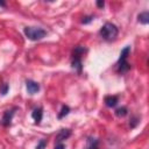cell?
Instances as JSON below:
<instances>
[{"label":"cell","instance_id":"1","mask_svg":"<svg viewBox=\"0 0 149 149\" xmlns=\"http://www.w3.org/2000/svg\"><path fill=\"white\" fill-rule=\"evenodd\" d=\"M118 33H119V30H118L116 26L113 24V23H111V22H106V23L101 27V29H100V35H101V37H102L104 40L108 41V42L114 41V40L116 38V36H118Z\"/></svg>","mask_w":149,"mask_h":149},{"label":"cell","instance_id":"2","mask_svg":"<svg viewBox=\"0 0 149 149\" xmlns=\"http://www.w3.org/2000/svg\"><path fill=\"white\" fill-rule=\"evenodd\" d=\"M24 35H26V37H28L31 41H38L47 35V31L38 27H26Z\"/></svg>","mask_w":149,"mask_h":149},{"label":"cell","instance_id":"3","mask_svg":"<svg viewBox=\"0 0 149 149\" xmlns=\"http://www.w3.org/2000/svg\"><path fill=\"white\" fill-rule=\"evenodd\" d=\"M14 116V109H8V111H5L3 112V115H2V119H1V123L2 126L7 127L10 125V121Z\"/></svg>","mask_w":149,"mask_h":149},{"label":"cell","instance_id":"4","mask_svg":"<svg viewBox=\"0 0 149 149\" xmlns=\"http://www.w3.org/2000/svg\"><path fill=\"white\" fill-rule=\"evenodd\" d=\"M26 86H27V91H28L29 94H35V93H37L38 90H40V85H38L36 81L30 80V79L26 81Z\"/></svg>","mask_w":149,"mask_h":149},{"label":"cell","instance_id":"5","mask_svg":"<svg viewBox=\"0 0 149 149\" xmlns=\"http://www.w3.org/2000/svg\"><path fill=\"white\" fill-rule=\"evenodd\" d=\"M71 135V130L70 129H61L59 132H58V134L56 135V141L59 143V142H62L63 140H66L69 136Z\"/></svg>","mask_w":149,"mask_h":149},{"label":"cell","instance_id":"6","mask_svg":"<svg viewBox=\"0 0 149 149\" xmlns=\"http://www.w3.org/2000/svg\"><path fill=\"white\" fill-rule=\"evenodd\" d=\"M105 104L107 107H114L118 104V97L116 95H107L105 97Z\"/></svg>","mask_w":149,"mask_h":149},{"label":"cell","instance_id":"7","mask_svg":"<svg viewBox=\"0 0 149 149\" xmlns=\"http://www.w3.org/2000/svg\"><path fill=\"white\" fill-rule=\"evenodd\" d=\"M31 116H33V119H34V121H35L36 123L41 122V120H42V116H43V112H42V108H41V107H38V108H35V109L33 111V113H31Z\"/></svg>","mask_w":149,"mask_h":149},{"label":"cell","instance_id":"8","mask_svg":"<svg viewBox=\"0 0 149 149\" xmlns=\"http://www.w3.org/2000/svg\"><path fill=\"white\" fill-rule=\"evenodd\" d=\"M129 52H130V47H129V45L125 47V48L121 50V52H120V57H119V61H118V62H123V61H127V57H128Z\"/></svg>","mask_w":149,"mask_h":149},{"label":"cell","instance_id":"9","mask_svg":"<svg viewBox=\"0 0 149 149\" xmlns=\"http://www.w3.org/2000/svg\"><path fill=\"white\" fill-rule=\"evenodd\" d=\"M116 65H118V71H120V72H126V71H128L130 69V65H129V63L127 61L118 62Z\"/></svg>","mask_w":149,"mask_h":149},{"label":"cell","instance_id":"10","mask_svg":"<svg viewBox=\"0 0 149 149\" xmlns=\"http://www.w3.org/2000/svg\"><path fill=\"white\" fill-rule=\"evenodd\" d=\"M137 20L139 22L143 23V24H147L149 22V13L148 12H142L137 15Z\"/></svg>","mask_w":149,"mask_h":149},{"label":"cell","instance_id":"11","mask_svg":"<svg viewBox=\"0 0 149 149\" xmlns=\"http://www.w3.org/2000/svg\"><path fill=\"white\" fill-rule=\"evenodd\" d=\"M72 68L76 69L78 73L81 72V61H80V58H76V57H73V61H72Z\"/></svg>","mask_w":149,"mask_h":149},{"label":"cell","instance_id":"12","mask_svg":"<svg viewBox=\"0 0 149 149\" xmlns=\"http://www.w3.org/2000/svg\"><path fill=\"white\" fill-rule=\"evenodd\" d=\"M69 112H70L69 106H66V105L62 106V109H61V112H59V114H58V119H62V118L66 116V115L69 114Z\"/></svg>","mask_w":149,"mask_h":149},{"label":"cell","instance_id":"13","mask_svg":"<svg viewBox=\"0 0 149 149\" xmlns=\"http://www.w3.org/2000/svg\"><path fill=\"white\" fill-rule=\"evenodd\" d=\"M127 112H128L127 107L122 106V107H119V108L115 109V115H116V116H125V115L127 114Z\"/></svg>","mask_w":149,"mask_h":149},{"label":"cell","instance_id":"14","mask_svg":"<svg viewBox=\"0 0 149 149\" xmlns=\"http://www.w3.org/2000/svg\"><path fill=\"white\" fill-rule=\"evenodd\" d=\"M45 144H47V141H45V140H41V141L38 142V144L36 146V149H44Z\"/></svg>","mask_w":149,"mask_h":149},{"label":"cell","instance_id":"15","mask_svg":"<svg viewBox=\"0 0 149 149\" xmlns=\"http://www.w3.org/2000/svg\"><path fill=\"white\" fill-rule=\"evenodd\" d=\"M92 19H93V16H85V17L81 20V23H84V24L90 23V22L92 21Z\"/></svg>","mask_w":149,"mask_h":149},{"label":"cell","instance_id":"16","mask_svg":"<svg viewBox=\"0 0 149 149\" xmlns=\"http://www.w3.org/2000/svg\"><path fill=\"white\" fill-rule=\"evenodd\" d=\"M137 123H139V119H137V118H133L129 125H130V127H132V128H134V127H135Z\"/></svg>","mask_w":149,"mask_h":149},{"label":"cell","instance_id":"17","mask_svg":"<svg viewBox=\"0 0 149 149\" xmlns=\"http://www.w3.org/2000/svg\"><path fill=\"white\" fill-rule=\"evenodd\" d=\"M8 88H9V86H8V84H5L3 86H2V90H1V93L5 95V94H7V91H8Z\"/></svg>","mask_w":149,"mask_h":149},{"label":"cell","instance_id":"18","mask_svg":"<svg viewBox=\"0 0 149 149\" xmlns=\"http://www.w3.org/2000/svg\"><path fill=\"white\" fill-rule=\"evenodd\" d=\"M55 149H64V144H63L62 142H59V143H57V144H56Z\"/></svg>","mask_w":149,"mask_h":149},{"label":"cell","instance_id":"19","mask_svg":"<svg viewBox=\"0 0 149 149\" xmlns=\"http://www.w3.org/2000/svg\"><path fill=\"white\" fill-rule=\"evenodd\" d=\"M104 5H105V2H104V1H101V0H100V1H97V6H98L99 8H102V7H104Z\"/></svg>","mask_w":149,"mask_h":149},{"label":"cell","instance_id":"20","mask_svg":"<svg viewBox=\"0 0 149 149\" xmlns=\"http://www.w3.org/2000/svg\"><path fill=\"white\" fill-rule=\"evenodd\" d=\"M0 6H6V3H5V2H2V1H0Z\"/></svg>","mask_w":149,"mask_h":149}]
</instances>
